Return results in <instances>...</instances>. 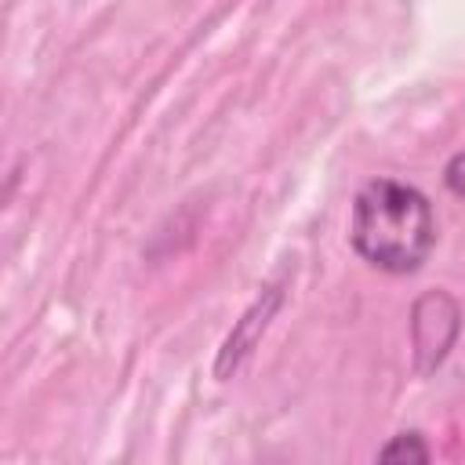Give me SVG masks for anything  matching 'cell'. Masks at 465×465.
I'll return each mask as SVG.
<instances>
[{
  "mask_svg": "<svg viewBox=\"0 0 465 465\" xmlns=\"http://www.w3.org/2000/svg\"><path fill=\"white\" fill-rule=\"evenodd\" d=\"M349 243L381 272L407 276L421 269L436 247V214L429 196L396 178L367 182L352 200Z\"/></svg>",
  "mask_w": 465,
  "mask_h": 465,
  "instance_id": "1",
  "label": "cell"
},
{
  "mask_svg": "<svg viewBox=\"0 0 465 465\" xmlns=\"http://www.w3.org/2000/svg\"><path fill=\"white\" fill-rule=\"evenodd\" d=\"M461 331V309L450 294L429 291L411 309V345H414V371L429 374L436 371L447 352L454 349Z\"/></svg>",
  "mask_w": 465,
  "mask_h": 465,
  "instance_id": "2",
  "label": "cell"
},
{
  "mask_svg": "<svg viewBox=\"0 0 465 465\" xmlns=\"http://www.w3.org/2000/svg\"><path fill=\"white\" fill-rule=\"evenodd\" d=\"M283 298H287V269H280L262 291H258V298L243 309V316L232 323V331L225 334V341H222V349H218V360H214V378H232L243 363H247V356L258 349V341H262V334L269 331V323H272V316L280 312V305H283Z\"/></svg>",
  "mask_w": 465,
  "mask_h": 465,
  "instance_id": "3",
  "label": "cell"
},
{
  "mask_svg": "<svg viewBox=\"0 0 465 465\" xmlns=\"http://www.w3.org/2000/svg\"><path fill=\"white\" fill-rule=\"evenodd\" d=\"M378 461H429V447L418 432H400L378 450Z\"/></svg>",
  "mask_w": 465,
  "mask_h": 465,
  "instance_id": "4",
  "label": "cell"
},
{
  "mask_svg": "<svg viewBox=\"0 0 465 465\" xmlns=\"http://www.w3.org/2000/svg\"><path fill=\"white\" fill-rule=\"evenodd\" d=\"M443 182H447V189H450L454 196H465V153H458V156L447 160Z\"/></svg>",
  "mask_w": 465,
  "mask_h": 465,
  "instance_id": "5",
  "label": "cell"
}]
</instances>
